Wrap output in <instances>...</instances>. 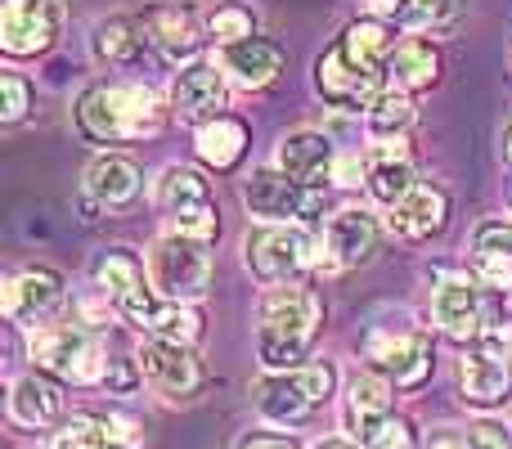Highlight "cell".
<instances>
[{"label": "cell", "instance_id": "obj_24", "mask_svg": "<svg viewBox=\"0 0 512 449\" xmlns=\"http://www.w3.org/2000/svg\"><path fill=\"white\" fill-rule=\"evenodd\" d=\"M216 63L225 68V77H230L234 86L265 90V86H274V81H279L288 54H283L279 41H270V36L256 32V36H248V41H239V45H225Z\"/></svg>", "mask_w": 512, "mask_h": 449}, {"label": "cell", "instance_id": "obj_6", "mask_svg": "<svg viewBox=\"0 0 512 449\" xmlns=\"http://www.w3.org/2000/svg\"><path fill=\"white\" fill-rule=\"evenodd\" d=\"M337 396V369L328 360H310L301 369L265 373L256 382V409L274 427H301L319 405Z\"/></svg>", "mask_w": 512, "mask_h": 449}, {"label": "cell", "instance_id": "obj_30", "mask_svg": "<svg viewBox=\"0 0 512 449\" xmlns=\"http://www.w3.org/2000/svg\"><path fill=\"white\" fill-rule=\"evenodd\" d=\"M459 391H463V400L477 409L504 405L512 396V364L495 360V355L481 351V346H468L459 360Z\"/></svg>", "mask_w": 512, "mask_h": 449}, {"label": "cell", "instance_id": "obj_37", "mask_svg": "<svg viewBox=\"0 0 512 449\" xmlns=\"http://www.w3.org/2000/svg\"><path fill=\"white\" fill-rule=\"evenodd\" d=\"M355 441H360L364 449H414V427H409L400 414H387L373 427H364Z\"/></svg>", "mask_w": 512, "mask_h": 449}, {"label": "cell", "instance_id": "obj_8", "mask_svg": "<svg viewBox=\"0 0 512 449\" xmlns=\"http://www.w3.org/2000/svg\"><path fill=\"white\" fill-rule=\"evenodd\" d=\"M153 207H158L167 229H176V234L203 238V243H216V234H221L216 189L198 167L171 162V167L158 176V185H153Z\"/></svg>", "mask_w": 512, "mask_h": 449}, {"label": "cell", "instance_id": "obj_39", "mask_svg": "<svg viewBox=\"0 0 512 449\" xmlns=\"http://www.w3.org/2000/svg\"><path fill=\"white\" fill-rule=\"evenodd\" d=\"M468 445L472 449H512V432L495 418H481V423L468 427Z\"/></svg>", "mask_w": 512, "mask_h": 449}, {"label": "cell", "instance_id": "obj_29", "mask_svg": "<svg viewBox=\"0 0 512 449\" xmlns=\"http://www.w3.org/2000/svg\"><path fill=\"white\" fill-rule=\"evenodd\" d=\"M248 144H252L248 122L234 113H221V117H212V122L194 126V153L207 171H216V176L239 167V162L248 158Z\"/></svg>", "mask_w": 512, "mask_h": 449}, {"label": "cell", "instance_id": "obj_42", "mask_svg": "<svg viewBox=\"0 0 512 449\" xmlns=\"http://www.w3.org/2000/svg\"><path fill=\"white\" fill-rule=\"evenodd\" d=\"M234 449H297V441L283 432H248V436H239Z\"/></svg>", "mask_w": 512, "mask_h": 449}, {"label": "cell", "instance_id": "obj_16", "mask_svg": "<svg viewBox=\"0 0 512 449\" xmlns=\"http://www.w3.org/2000/svg\"><path fill=\"white\" fill-rule=\"evenodd\" d=\"M324 238V256H319V270H355V265H369L373 252H378L382 225L373 212L364 207H342L333 212L319 229Z\"/></svg>", "mask_w": 512, "mask_h": 449}, {"label": "cell", "instance_id": "obj_1", "mask_svg": "<svg viewBox=\"0 0 512 449\" xmlns=\"http://www.w3.org/2000/svg\"><path fill=\"white\" fill-rule=\"evenodd\" d=\"M396 50V27L382 18H355L333 45L315 59V95L328 108L364 113L387 90V59Z\"/></svg>", "mask_w": 512, "mask_h": 449}, {"label": "cell", "instance_id": "obj_27", "mask_svg": "<svg viewBox=\"0 0 512 449\" xmlns=\"http://www.w3.org/2000/svg\"><path fill=\"white\" fill-rule=\"evenodd\" d=\"M364 9L409 36H432L459 23L463 0H364Z\"/></svg>", "mask_w": 512, "mask_h": 449}, {"label": "cell", "instance_id": "obj_33", "mask_svg": "<svg viewBox=\"0 0 512 449\" xmlns=\"http://www.w3.org/2000/svg\"><path fill=\"white\" fill-rule=\"evenodd\" d=\"M203 333L207 324L194 301H158L149 315V328H144V337H162V342H180V346H198Z\"/></svg>", "mask_w": 512, "mask_h": 449}, {"label": "cell", "instance_id": "obj_26", "mask_svg": "<svg viewBox=\"0 0 512 449\" xmlns=\"http://www.w3.org/2000/svg\"><path fill=\"white\" fill-rule=\"evenodd\" d=\"M59 414H63V387L50 373L32 369L27 378H18L14 387H9V423L14 427L41 432V427L59 423Z\"/></svg>", "mask_w": 512, "mask_h": 449}, {"label": "cell", "instance_id": "obj_34", "mask_svg": "<svg viewBox=\"0 0 512 449\" xmlns=\"http://www.w3.org/2000/svg\"><path fill=\"white\" fill-rule=\"evenodd\" d=\"M207 23V41L216 45V50H225V45H239L256 36V14L248 5H239V0H221V5L212 9V14L203 18Z\"/></svg>", "mask_w": 512, "mask_h": 449}, {"label": "cell", "instance_id": "obj_11", "mask_svg": "<svg viewBox=\"0 0 512 449\" xmlns=\"http://www.w3.org/2000/svg\"><path fill=\"white\" fill-rule=\"evenodd\" d=\"M68 27V0H0V50L9 59H36Z\"/></svg>", "mask_w": 512, "mask_h": 449}, {"label": "cell", "instance_id": "obj_43", "mask_svg": "<svg viewBox=\"0 0 512 449\" xmlns=\"http://www.w3.org/2000/svg\"><path fill=\"white\" fill-rule=\"evenodd\" d=\"M423 449H472V445H468V432H459V427H436V432H427Z\"/></svg>", "mask_w": 512, "mask_h": 449}, {"label": "cell", "instance_id": "obj_23", "mask_svg": "<svg viewBox=\"0 0 512 449\" xmlns=\"http://www.w3.org/2000/svg\"><path fill=\"white\" fill-rule=\"evenodd\" d=\"M468 274L481 288L512 292V221L504 216H490L472 229V261Z\"/></svg>", "mask_w": 512, "mask_h": 449}, {"label": "cell", "instance_id": "obj_12", "mask_svg": "<svg viewBox=\"0 0 512 449\" xmlns=\"http://www.w3.org/2000/svg\"><path fill=\"white\" fill-rule=\"evenodd\" d=\"M0 306H5L9 324L45 328V324H54V315H59L63 306H68V279H63L54 265H23L18 274L5 279Z\"/></svg>", "mask_w": 512, "mask_h": 449}, {"label": "cell", "instance_id": "obj_19", "mask_svg": "<svg viewBox=\"0 0 512 449\" xmlns=\"http://www.w3.org/2000/svg\"><path fill=\"white\" fill-rule=\"evenodd\" d=\"M274 167L288 171L292 180H301V185H310V189H324L328 180H333V167H337L333 135L310 131V126L288 131L279 144H274Z\"/></svg>", "mask_w": 512, "mask_h": 449}, {"label": "cell", "instance_id": "obj_28", "mask_svg": "<svg viewBox=\"0 0 512 449\" xmlns=\"http://www.w3.org/2000/svg\"><path fill=\"white\" fill-rule=\"evenodd\" d=\"M396 414V382L378 369H360L351 373L346 382V396H342V418H346V432L360 436L364 427H373L378 418Z\"/></svg>", "mask_w": 512, "mask_h": 449}, {"label": "cell", "instance_id": "obj_18", "mask_svg": "<svg viewBox=\"0 0 512 449\" xmlns=\"http://www.w3.org/2000/svg\"><path fill=\"white\" fill-rule=\"evenodd\" d=\"M81 194H86L99 212H126V207H135L144 194L140 162L126 158V153H99V158H90V167H86Z\"/></svg>", "mask_w": 512, "mask_h": 449}, {"label": "cell", "instance_id": "obj_21", "mask_svg": "<svg viewBox=\"0 0 512 449\" xmlns=\"http://www.w3.org/2000/svg\"><path fill=\"white\" fill-rule=\"evenodd\" d=\"M86 279H90V292L108 301L113 310H122L126 301H135L140 292H149V265L131 252V247H99L86 265Z\"/></svg>", "mask_w": 512, "mask_h": 449}, {"label": "cell", "instance_id": "obj_20", "mask_svg": "<svg viewBox=\"0 0 512 449\" xmlns=\"http://www.w3.org/2000/svg\"><path fill=\"white\" fill-rule=\"evenodd\" d=\"M450 225V194L432 180H418L396 207H387V229L405 243H432Z\"/></svg>", "mask_w": 512, "mask_h": 449}, {"label": "cell", "instance_id": "obj_31", "mask_svg": "<svg viewBox=\"0 0 512 449\" xmlns=\"http://www.w3.org/2000/svg\"><path fill=\"white\" fill-rule=\"evenodd\" d=\"M144 50H149L144 18L113 14L90 27V59H95L99 68H131V63H140Z\"/></svg>", "mask_w": 512, "mask_h": 449}, {"label": "cell", "instance_id": "obj_4", "mask_svg": "<svg viewBox=\"0 0 512 449\" xmlns=\"http://www.w3.org/2000/svg\"><path fill=\"white\" fill-rule=\"evenodd\" d=\"M324 238L310 225H256L243 234V265L261 288L297 283L306 270H319Z\"/></svg>", "mask_w": 512, "mask_h": 449}, {"label": "cell", "instance_id": "obj_14", "mask_svg": "<svg viewBox=\"0 0 512 449\" xmlns=\"http://www.w3.org/2000/svg\"><path fill=\"white\" fill-rule=\"evenodd\" d=\"M230 86L225 68L216 59H194L176 72L171 81V117L185 126H203L230 108Z\"/></svg>", "mask_w": 512, "mask_h": 449}, {"label": "cell", "instance_id": "obj_2", "mask_svg": "<svg viewBox=\"0 0 512 449\" xmlns=\"http://www.w3.org/2000/svg\"><path fill=\"white\" fill-rule=\"evenodd\" d=\"M319 328H324V297L306 283L265 288L256 301V360L265 373L301 369L310 360Z\"/></svg>", "mask_w": 512, "mask_h": 449}, {"label": "cell", "instance_id": "obj_35", "mask_svg": "<svg viewBox=\"0 0 512 449\" xmlns=\"http://www.w3.org/2000/svg\"><path fill=\"white\" fill-rule=\"evenodd\" d=\"M50 449H117V445H113V436H108L104 418L72 414L68 423H59V432L50 436Z\"/></svg>", "mask_w": 512, "mask_h": 449}, {"label": "cell", "instance_id": "obj_15", "mask_svg": "<svg viewBox=\"0 0 512 449\" xmlns=\"http://www.w3.org/2000/svg\"><path fill=\"white\" fill-rule=\"evenodd\" d=\"M432 324L459 346L477 342L486 328V297L472 274H441L432 283Z\"/></svg>", "mask_w": 512, "mask_h": 449}, {"label": "cell", "instance_id": "obj_5", "mask_svg": "<svg viewBox=\"0 0 512 449\" xmlns=\"http://www.w3.org/2000/svg\"><path fill=\"white\" fill-rule=\"evenodd\" d=\"M27 355H32V369L50 373V378H59V382H72V387H99V382L108 378L104 342L81 324L32 328Z\"/></svg>", "mask_w": 512, "mask_h": 449}, {"label": "cell", "instance_id": "obj_45", "mask_svg": "<svg viewBox=\"0 0 512 449\" xmlns=\"http://www.w3.org/2000/svg\"><path fill=\"white\" fill-rule=\"evenodd\" d=\"M499 149H504V162L512 167V122H508V131H504V144H499Z\"/></svg>", "mask_w": 512, "mask_h": 449}, {"label": "cell", "instance_id": "obj_38", "mask_svg": "<svg viewBox=\"0 0 512 449\" xmlns=\"http://www.w3.org/2000/svg\"><path fill=\"white\" fill-rule=\"evenodd\" d=\"M104 427H108V436H113L117 449H140L144 445V427L135 423L131 414H122V409H113V414L104 418Z\"/></svg>", "mask_w": 512, "mask_h": 449}, {"label": "cell", "instance_id": "obj_22", "mask_svg": "<svg viewBox=\"0 0 512 449\" xmlns=\"http://www.w3.org/2000/svg\"><path fill=\"white\" fill-rule=\"evenodd\" d=\"M364 167H369L364 189H369V198L382 207H396L400 198L418 185V162L405 140H373L369 149H364Z\"/></svg>", "mask_w": 512, "mask_h": 449}, {"label": "cell", "instance_id": "obj_36", "mask_svg": "<svg viewBox=\"0 0 512 449\" xmlns=\"http://www.w3.org/2000/svg\"><path fill=\"white\" fill-rule=\"evenodd\" d=\"M27 108H32V81H27L23 72L5 68V72H0V122H5V126L23 122Z\"/></svg>", "mask_w": 512, "mask_h": 449}, {"label": "cell", "instance_id": "obj_3", "mask_svg": "<svg viewBox=\"0 0 512 449\" xmlns=\"http://www.w3.org/2000/svg\"><path fill=\"white\" fill-rule=\"evenodd\" d=\"M81 140L90 144H131V140H153L167 126V104L158 90L140 86V81H95L77 95L72 108Z\"/></svg>", "mask_w": 512, "mask_h": 449}, {"label": "cell", "instance_id": "obj_10", "mask_svg": "<svg viewBox=\"0 0 512 449\" xmlns=\"http://www.w3.org/2000/svg\"><path fill=\"white\" fill-rule=\"evenodd\" d=\"M248 216H256L261 225H310L324 212V189H310L301 180H292L279 167H261L243 180L239 189Z\"/></svg>", "mask_w": 512, "mask_h": 449}, {"label": "cell", "instance_id": "obj_17", "mask_svg": "<svg viewBox=\"0 0 512 449\" xmlns=\"http://www.w3.org/2000/svg\"><path fill=\"white\" fill-rule=\"evenodd\" d=\"M144 32H149V45L171 68L194 63L207 41V23L198 18V9H189V5H153L149 14H144Z\"/></svg>", "mask_w": 512, "mask_h": 449}, {"label": "cell", "instance_id": "obj_41", "mask_svg": "<svg viewBox=\"0 0 512 449\" xmlns=\"http://www.w3.org/2000/svg\"><path fill=\"white\" fill-rule=\"evenodd\" d=\"M369 167H364V153H337V167H333V185L342 189H360Z\"/></svg>", "mask_w": 512, "mask_h": 449}, {"label": "cell", "instance_id": "obj_32", "mask_svg": "<svg viewBox=\"0 0 512 449\" xmlns=\"http://www.w3.org/2000/svg\"><path fill=\"white\" fill-rule=\"evenodd\" d=\"M414 126V95L387 86L369 108H364V131L369 140H405Z\"/></svg>", "mask_w": 512, "mask_h": 449}, {"label": "cell", "instance_id": "obj_13", "mask_svg": "<svg viewBox=\"0 0 512 449\" xmlns=\"http://www.w3.org/2000/svg\"><path fill=\"white\" fill-rule=\"evenodd\" d=\"M135 360H140V373H144V382H149V391H158L162 400H194L198 391L207 387V369L194 346L144 337Z\"/></svg>", "mask_w": 512, "mask_h": 449}, {"label": "cell", "instance_id": "obj_25", "mask_svg": "<svg viewBox=\"0 0 512 449\" xmlns=\"http://www.w3.org/2000/svg\"><path fill=\"white\" fill-rule=\"evenodd\" d=\"M441 72H445L441 45L432 36H405V41H396V50L387 59V86L405 90V95H423V90H432L441 81Z\"/></svg>", "mask_w": 512, "mask_h": 449}, {"label": "cell", "instance_id": "obj_44", "mask_svg": "<svg viewBox=\"0 0 512 449\" xmlns=\"http://www.w3.org/2000/svg\"><path fill=\"white\" fill-rule=\"evenodd\" d=\"M310 449H364V445H355V441H315Z\"/></svg>", "mask_w": 512, "mask_h": 449}, {"label": "cell", "instance_id": "obj_9", "mask_svg": "<svg viewBox=\"0 0 512 449\" xmlns=\"http://www.w3.org/2000/svg\"><path fill=\"white\" fill-rule=\"evenodd\" d=\"M364 360L369 369L387 373L396 387H423L432 373V333L409 315H382L364 333Z\"/></svg>", "mask_w": 512, "mask_h": 449}, {"label": "cell", "instance_id": "obj_40", "mask_svg": "<svg viewBox=\"0 0 512 449\" xmlns=\"http://www.w3.org/2000/svg\"><path fill=\"white\" fill-rule=\"evenodd\" d=\"M472 346H481V351H490L495 360H508V364H512V319L486 324V328H481V337H477Z\"/></svg>", "mask_w": 512, "mask_h": 449}, {"label": "cell", "instance_id": "obj_7", "mask_svg": "<svg viewBox=\"0 0 512 449\" xmlns=\"http://www.w3.org/2000/svg\"><path fill=\"white\" fill-rule=\"evenodd\" d=\"M144 265H149V283L162 301H194L198 306L212 288V243L203 238L167 229L144 252Z\"/></svg>", "mask_w": 512, "mask_h": 449}]
</instances>
